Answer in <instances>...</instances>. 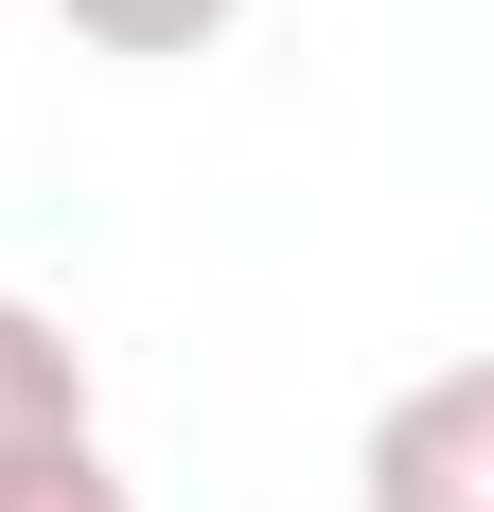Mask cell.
Returning <instances> with one entry per match:
<instances>
[{
    "mask_svg": "<svg viewBox=\"0 0 494 512\" xmlns=\"http://www.w3.org/2000/svg\"><path fill=\"white\" fill-rule=\"evenodd\" d=\"M353 495L371 512H494V354H442L424 389H389Z\"/></svg>",
    "mask_w": 494,
    "mask_h": 512,
    "instance_id": "1",
    "label": "cell"
},
{
    "mask_svg": "<svg viewBox=\"0 0 494 512\" xmlns=\"http://www.w3.org/2000/svg\"><path fill=\"white\" fill-rule=\"evenodd\" d=\"M53 442H89V354H71L36 301H0V477L53 460Z\"/></svg>",
    "mask_w": 494,
    "mask_h": 512,
    "instance_id": "2",
    "label": "cell"
},
{
    "mask_svg": "<svg viewBox=\"0 0 494 512\" xmlns=\"http://www.w3.org/2000/svg\"><path fill=\"white\" fill-rule=\"evenodd\" d=\"M53 18H71L89 53H212L247 0H53Z\"/></svg>",
    "mask_w": 494,
    "mask_h": 512,
    "instance_id": "3",
    "label": "cell"
},
{
    "mask_svg": "<svg viewBox=\"0 0 494 512\" xmlns=\"http://www.w3.org/2000/svg\"><path fill=\"white\" fill-rule=\"evenodd\" d=\"M0 512H142V495L106 477V442H53V460H18V477H0Z\"/></svg>",
    "mask_w": 494,
    "mask_h": 512,
    "instance_id": "4",
    "label": "cell"
}]
</instances>
